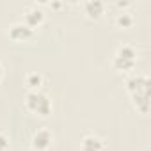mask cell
Returning a JSON list of instances; mask_svg holds the SVG:
<instances>
[{
  "instance_id": "obj_1",
  "label": "cell",
  "mask_w": 151,
  "mask_h": 151,
  "mask_svg": "<svg viewBox=\"0 0 151 151\" xmlns=\"http://www.w3.org/2000/svg\"><path fill=\"white\" fill-rule=\"evenodd\" d=\"M126 91L132 98L133 107L142 112L147 114L149 109V80L144 75H133L126 80Z\"/></svg>"
},
{
  "instance_id": "obj_2",
  "label": "cell",
  "mask_w": 151,
  "mask_h": 151,
  "mask_svg": "<svg viewBox=\"0 0 151 151\" xmlns=\"http://www.w3.org/2000/svg\"><path fill=\"white\" fill-rule=\"evenodd\" d=\"M25 105L36 116L46 117L52 114V100L48 98V94H45L41 91H30L25 98Z\"/></svg>"
},
{
  "instance_id": "obj_3",
  "label": "cell",
  "mask_w": 151,
  "mask_h": 151,
  "mask_svg": "<svg viewBox=\"0 0 151 151\" xmlns=\"http://www.w3.org/2000/svg\"><path fill=\"white\" fill-rule=\"evenodd\" d=\"M137 64V52L133 46L130 45H123L117 48L114 59H112V66L117 71H132Z\"/></svg>"
},
{
  "instance_id": "obj_4",
  "label": "cell",
  "mask_w": 151,
  "mask_h": 151,
  "mask_svg": "<svg viewBox=\"0 0 151 151\" xmlns=\"http://www.w3.org/2000/svg\"><path fill=\"white\" fill-rule=\"evenodd\" d=\"M9 37L14 41H29L34 37V29H30L29 25H25L23 22L13 23L9 27Z\"/></svg>"
},
{
  "instance_id": "obj_5",
  "label": "cell",
  "mask_w": 151,
  "mask_h": 151,
  "mask_svg": "<svg viewBox=\"0 0 151 151\" xmlns=\"http://www.w3.org/2000/svg\"><path fill=\"white\" fill-rule=\"evenodd\" d=\"M53 135L48 130H39L32 135V149L34 151H46L52 147Z\"/></svg>"
},
{
  "instance_id": "obj_6",
  "label": "cell",
  "mask_w": 151,
  "mask_h": 151,
  "mask_svg": "<svg viewBox=\"0 0 151 151\" xmlns=\"http://www.w3.org/2000/svg\"><path fill=\"white\" fill-rule=\"evenodd\" d=\"M43 20H45V14H43V11L39 7H30L23 16V23L29 25L30 29H36L37 25H41Z\"/></svg>"
},
{
  "instance_id": "obj_7",
  "label": "cell",
  "mask_w": 151,
  "mask_h": 151,
  "mask_svg": "<svg viewBox=\"0 0 151 151\" xmlns=\"http://www.w3.org/2000/svg\"><path fill=\"white\" fill-rule=\"evenodd\" d=\"M103 11H105V4L100 2V0H89V2L84 4V13L93 20H98L103 14Z\"/></svg>"
},
{
  "instance_id": "obj_8",
  "label": "cell",
  "mask_w": 151,
  "mask_h": 151,
  "mask_svg": "<svg viewBox=\"0 0 151 151\" xmlns=\"http://www.w3.org/2000/svg\"><path fill=\"white\" fill-rule=\"evenodd\" d=\"M80 151H105V144L100 137L96 135H87L84 137L82 140V146H80Z\"/></svg>"
},
{
  "instance_id": "obj_9",
  "label": "cell",
  "mask_w": 151,
  "mask_h": 151,
  "mask_svg": "<svg viewBox=\"0 0 151 151\" xmlns=\"http://www.w3.org/2000/svg\"><path fill=\"white\" fill-rule=\"evenodd\" d=\"M116 23H117V27H121V29H130V27L133 25V16H132L130 13L123 11V13H119V14H117Z\"/></svg>"
},
{
  "instance_id": "obj_10",
  "label": "cell",
  "mask_w": 151,
  "mask_h": 151,
  "mask_svg": "<svg viewBox=\"0 0 151 151\" xmlns=\"http://www.w3.org/2000/svg\"><path fill=\"white\" fill-rule=\"evenodd\" d=\"M41 82H43V78L39 77L37 73H32V75H29V77H27V86L32 91H37V87L41 86Z\"/></svg>"
},
{
  "instance_id": "obj_11",
  "label": "cell",
  "mask_w": 151,
  "mask_h": 151,
  "mask_svg": "<svg viewBox=\"0 0 151 151\" xmlns=\"http://www.w3.org/2000/svg\"><path fill=\"white\" fill-rule=\"evenodd\" d=\"M7 149H9V139L7 135L0 133V151H7Z\"/></svg>"
},
{
  "instance_id": "obj_12",
  "label": "cell",
  "mask_w": 151,
  "mask_h": 151,
  "mask_svg": "<svg viewBox=\"0 0 151 151\" xmlns=\"http://www.w3.org/2000/svg\"><path fill=\"white\" fill-rule=\"evenodd\" d=\"M2 75H4V68H2V64H0V80H2Z\"/></svg>"
}]
</instances>
